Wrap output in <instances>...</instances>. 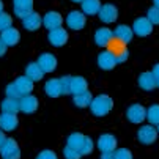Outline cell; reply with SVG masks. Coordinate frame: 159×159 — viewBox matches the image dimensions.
<instances>
[{
  "label": "cell",
  "instance_id": "1",
  "mask_svg": "<svg viewBox=\"0 0 159 159\" xmlns=\"http://www.w3.org/2000/svg\"><path fill=\"white\" fill-rule=\"evenodd\" d=\"M106 51L115 57L117 63H123L128 60L129 57V49H128V43H125L123 39L117 38V36H112L109 39V43L106 44Z\"/></svg>",
  "mask_w": 159,
  "mask_h": 159
},
{
  "label": "cell",
  "instance_id": "2",
  "mask_svg": "<svg viewBox=\"0 0 159 159\" xmlns=\"http://www.w3.org/2000/svg\"><path fill=\"white\" fill-rule=\"evenodd\" d=\"M90 110H92L93 115L96 117H104L107 115V113L112 110L113 107V99L107 95H98L96 98L92 99V102H90Z\"/></svg>",
  "mask_w": 159,
  "mask_h": 159
},
{
  "label": "cell",
  "instance_id": "3",
  "mask_svg": "<svg viewBox=\"0 0 159 159\" xmlns=\"http://www.w3.org/2000/svg\"><path fill=\"white\" fill-rule=\"evenodd\" d=\"M0 154L3 159H20V148L14 139L7 137L3 145L0 147Z\"/></svg>",
  "mask_w": 159,
  "mask_h": 159
},
{
  "label": "cell",
  "instance_id": "4",
  "mask_svg": "<svg viewBox=\"0 0 159 159\" xmlns=\"http://www.w3.org/2000/svg\"><path fill=\"white\" fill-rule=\"evenodd\" d=\"M157 129L153 128V125H148V126H142L139 131H137V139L140 143L143 145H151L156 142V137H157Z\"/></svg>",
  "mask_w": 159,
  "mask_h": 159
},
{
  "label": "cell",
  "instance_id": "5",
  "mask_svg": "<svg viewBox=\"0 0 159 159\" xmlns=\"http://www.w3.org/2000/svg\"><path fill=\"white\" fill-rule=\"evenodd\" d=\"M126 117L131 123H135L139 125L142 123L145 118H147V109L140 104H132L128 110H126Z\"/></svg>",
  "mask_w": 159,
  "mask_h": 159
},
{
  "label": "cell",
  "instance_id": "6",
  "mask_svg": "<svg viewBox=\"0 0 159 159\" xmlns=\"http://www.w3.org/2000/svg\"><path fill=\"white\" fill-rule=\"evenodd\" d=\"M65 20H66V25L71 30H82L87 24V17L80 11H71Z\"/></svg>",
  "mask_w": 159,
  "mask_h": 159
},
{
  "label": "cell",
  "instance_id": "7",
  "mask_svg": "<svg viewBox=\"0 0 159 159\" xmlns=\"http://www.w3.org/2000/svg\"><path fill=\"white\" fill-rule=\"evenodd\" d=\"M132 32L137 36H148L153 32V24L147 17H137L132 24Z\"/></svg>",
  "mask_w": 159,
  "mask_h": 159
},
{
  "label": "cell",
  "instance_id": "8",
  "mask_svg": "<svg viewBox=\"0 0 159 159\" xmlns=\"http://www.w3.org/2000/svg\"><path fill=\"white\" fill-rule=\"evenodd\" d=\"M49 43L55 48H61L66 44L68 41V32L63 29V27H58V29H54V30H49Z\"/></svg>",
  "mask_w": 159,
  "mask_h": 159
},
{
  "label": "cell",
  "instance_id": "9",
  "mask_svg": "<svg viewBox=\"0 0 159 159\" xmlns=\"http://www.w3.org/2000/svg\"><path fill=\"white\" fill-rule=\"evenodd\" d=\"M63 24V17L60 13H55V11H49L44 14L43 17V25L46 27L48 30H54V29H58L61 27Z\"/></svg>",
  "mask_w": 159,
  "mask_h": 159
},
{
  "label": "cell",
  "instance_id": "10",
  "mask_svg": "<svg viewBox=\"0 0 159 159\" xmlns=\"http://www.w3.org/2000/svg\"><path fill=\"white\" fill-rule=\"evenodd\" d=\"M13 5L16 16L20 19H24L27 14L33 11V0H13Z\"/></svg>",
  "mask_w": 159,
  "mask_h": 159
},
{
  "label": "cell",
  "instance_id": "11",
  "mask_svg": "<svg viewBox=\"0 0 159 159\" xmlns=\"http://www.w3.org/2000/svg\"><path fill=\"white\" fill-rule=\"evenodd\" d=\"M39 68L44 71V74L46 73H52L55 68H57V58L52 55V54H41L38 57V61Z\"/></svg>",
  "mask_w": 159,
  "mask_h": 159
},
{
  "label": "cell",
  "instance_id": "12",
  "mask_svg": "<svg viewBox=\"0 0 159 159\" xmlns=\"http://www.w3.org/2000/svg\"><path fill=\"white\" fill-rule=\"evenodd\" d=\"M98 14H99V19L102 22H106V24H112V22H115V19L118 16V10L113 5H110V3H106V5L101 7Z\"/></svg>",
  "mask_w": 159,
  "mask_h": 159
},
{
  "label": "cell",
  "instance_id": "13",
  "mask_svg": "<svg viewBox=\"0 0 159 159\" xmlns=\"http://www.w3.org/2000/svg\"><path fill=\"white\" fill-rule=\"evenodd\" d=\"M22 25H24L27 30H30V32H35V30H38L43 25V17L36 11H32L30 14H27L24 19H22Z\"/></svg>",
  "mask_w": 159,
  "mask_h": 159
},
{
  "label": "cell",
  "instance_id": "14",
  "mask_svg": "<svg viewBox=\"0 0 159 159\" xmlns=\"http://www.w3.org/2000/svg\"><path fill=\"white\" fill-rule=\"evenodd\" d=\"M98 148L104 153V151H115L117 150V139L112 134H102L98 139Z\"/></svg>",
  "mask_w": 159,
  "mask_h": 159
},
{
  "label": "cell",
  "instance_id": "15",
  "mask_svg": "<svg viewBox=\"0 0 159 159\" xmlns=\"http://www.w3.org/2000/svg\"><path fill=\"white\" fill-rule=\"evenodd\" d=\"M19 107L24 113H33L38 109V99L33 95H25L19 99Z\"/></svg>",
  "mask_w": 159,
  "mask_h": 159
},
{
  "label": "cell",
  "instance_id": "16",
  "mask_svg": "<svg viewBox=\"0 0 159 159\" xmlns=\"http://www.w3.org/2000/svg\"><path fill=\"white\" fill-rule=\"evenodd\" d=\"M17 128V117L16 113H3L0 115V129L2 131H14Z\"/></svg>",
  "mask_w": 159,
  "mask_h": 159
},
{
  "label": "cell",
  "instance_id": "17",
  "mask_svg": "<svg viewBox=\"0 0 159 159\" xmlns=\"http://www.w3.org/2000/svg\"><path fill=\"white\" fill-rule=\"evenodd\" d=\"M98 65H99L101 70L110 71V70H113V68H115L117 60H115V57H113V55H110L107 51H102V52L98 55Z\"/></svg>",
  "mask_w": 159,
  "mask_h": 159
},
{
  "label": "cell",
  "instance_id": "18",
  "mask_svg": "<svg viewBox=\"0 0 159 159\" xmlns=\"http://www.w3.org/2000/svg\"><path fill=\"white\" fill-rule=\"evenodd\" d=\"M0 39H2L7 46L10 48V46H16V44L19 43V39H20V35H19V32H17V29H13V27H10V29H7L5 32H2L0 33Z\"/></svg>",
  "mask_w": 159,
  "mask_h": 159
},
{
  "label": "cell",
  "instance_id": "19",
  "mask_svg": "<svg viewBox=\"0 0 159 159\" xmlns=\"http://www.w3.org/2000/svg\"><path fill=\"white\" fill-rule=\"evenodd\" d=\"M139 87H140L142 90H147V92L156 88V77L153 76L151 71L142 73V74L139 76Z\"/></svg>",
  "mask_w": 159,
  "mask_h": 159
},
{
  "label": "cell",
  "instance_id": "20",
  "mask_svg": "<svg viewBox=\"0 0 159 159\" xmlns=\"http://www.w3.org/2000/svg\"><path fill=\"white\" fill-rule=\"evenodd\" d=\"M14 85L17 87V90L22 93V96L30 95L32 90H33V80H30L27 76H20L14 80Z\"/></svg>",
  "mask_w": 159,
  "mask_h": 159
},
{
  "label": "cell",
  "instance_id": "21",
  "mask_svg": "<svg viewBox=\"0 0 159 159\" xmlns=\"http://www.w3.org/2000/svg\"><path fill=\"white\" fill-rule=\"evenodd\" d=\"M46 95L51 98H58L61 96V85H60V79H49L44 85Z\"/></svg>",
  "mask_w": 159,
  "mask_h": 159
},
{
  "label": "cell",
  "instance_id": "22",
  "mask_svg": "<svg viewBox=\"0 0 159 159\" xmlns=\"http://www.w3.org/2000/svg\"><path fill=\"white\" fill-rule=\"evenodd\" d=\"M85 140H87V135H84V134H80V132H73L70 137H68L66 145L71 147V148H74V150H77V151L80 153V150H82Z\"/></svg>",
  "mask_w": 159,
  "mask_h": 159
},
{
  "label": "cell",
  "instance_id": "23",
  "mask_svg": "<svg viewBox=\"0 0 159 159\" xmlns=\"http://www.w3.org/2000/svg\"><path fill=\"white\" fill-rule=\"evenodd\" d=\"M25 76L30 79V80H33V82H38V80H41L43 79V76H44V71L39 68V65L35 61V63H30V65H27V68H25Z\"/></svg>",
  "mask_w": 159,
  "mask_h": 159
},
{
  "label": "cell",
  "instance_id": "24",
  "mask_svg": "<svg viewBox=\"0 0 159 159\" xmlns=\"http://www.w3.org/2000/svg\"><path fill=\"white\" fill-rule=\"evenodd\" d=\"M113 36V30L110 29H98L95 33V43L101 48H106V44L109 43V39Z\"/></svg>",
  "mask_w": 159,
  "mask_h": 159
},
{
  "label": "cell",
  "instance_id": "25",
  "mask_svg": "<svg viewBox=\"0 0 159 159\" xmlns=\"http://www.w3.org/2000/svg\"><path fill=\"white\" fill-rule=\"evenodd\" d=\"M80 5H82L84 14H88V16L98 14L99 10H101V2H99V0H84Z\"/></svg>",
  "mask_w": 159,
  "mask_h": 159
},
{
  "label": "cell",
  "instance_id": "26",
  "mask_svg": "<svg viewBox=\"0 0 159 159\" xmlns=\"http://www.w3.org/2000/svg\"><path fill=\"white\" fill-rule=\"evenodd\" d=\"M88 90V84L84 77L80 76H76L73 77L71 80V95H79V93H84Z\"/></svg>",
  "mask_w": 159,
  "mask_h": 159
},
{
  "label": "cell",
  "instance_id": "27",
  "mask_svg": "<svg viewBox=\"0 0 159 159\" xmlns=\"http://www.w3.org/2000/svg\"><path fill=\"white\" fill-rule=\"evenodd\" d=\"M132 35H134L132 29H131L129 25H125V24L118 25L115 30H113V36H117V38L123 39L125 43H129V41L132 39Z\"/></svg>",
  "mask_w": 159,
  "mask_h": 159
},
{
  "label": "cell",
  "instance_id": "28",
  "mask_svg": "<svg viewBox=\"0 0 159 159\" xmlns=\"http://www.w3.org/2000/svg\"><path fill=\"white\" fill-rule=\"evenodd\" d=\"M3 113H17L20 110L19 107V99H13V98H5L0 104Z\"/></svg>",
  "mask_w": 159,
  "mask_h": 159
},
{
  "label": "cell",
  "instance_id": "29",
  "mask_svg": "<svg viewBox=\"0 0 159 159\" xmlns=\"http://www.w3.org/2000/svg\"><path fill=\"white\" fill-rule=\"evenodd\" d=\"M92 99H93V96H92V93H90L88 90H87V92H84V93L74 95V104H76L77 107H80V109L88 107L90 102H92Z\"/></svg>",
  "mask_w": 159,
  "mask_h": 159
},
{
  "label": "cell",
  "instance_id": "30",
  "mask_svg": "<svg viewBox=\"0 0 159 159\" xmlns=\"http://www.w3.org/2000/svg\"><path fill=\"white\" fill-rule=\"evenodd\" d=\"M147 120L150 121V125H159V104H153L147 110Z\"/></svg>",
  "mask_w": 159,
  "mask_h": 159
},
{
  "label": "cell",
  "instance_id": "31",
  "mask_svg": "<svg viewBox=\"0 0 159 159\" xmlns=\"http://www.w3.org/2000/svg\"><path fill=\"white\" fill-rule=\"evenodd\" d=\"M5 95H7V98H13V99H20V98H22V93L17 90V87L14 85V82L7 85V88H5Z\"/></svg>",
  "mask_w": 159,
  "mask_h": 159
},
{
  "label": "cell",
  "instance_id": "32",
  "mask_svg": "<svg viewBox=\"0 0 159 159\" xmlns=\"http://www.w3.org/2000/svg\"><path fill=\"white\" fill-rule=\"evenodd\" d=\"M71 80H73V76H63V77H60L61 95H71Z\"/></svg>",
  "mask_w": 159,
  "mask_h": 159
},
{
  "label": "cell",
  "instance_id": "33",
  "mask_svg": "<svg viewBox=\"0 0 159 159\" xmlns=\"http://www.w3.org/2000/svg\"><path fill=\"white\" fill-rule=\"evenodd\" d=\"M11 25H13V17L7 13H0V33L10 29Z\"/></svg>",
  "mask_w": 159,
  "mask_h": 159
},
{
  "label": "cell",
  "instance_id": "34",
  "mask_svg": "<svg viewBox=\"0 0 159 159\" xmlns=\"http://www.w3.org/2000/svg\"><path fill=\"white\" fill-rule=\"evenodd\" d=\"M147 19L153 25H159V8H156V7L150 8L148 13H147Z\"/></svg>",
  "mask_w": 159,
  "mask_h": 159
},
{
  "label": "cell",
  "instance_id": "35",
  "mask_svg": "<svg viewBox=\"0 0 159 159\" xmlns=\"http://www.w3.org/2000/svg\"><path fill=\"white\" fill-rule=\"evenodd\" d=\"M63 156H65V159H80L82 156H80V153L77 151V150H74V148H71V147H65L63 148Z\"/></svg>",
  "mask_w": 159,
  "mask_h": 159
},
{
  "label": "cell",
  "instance_id": "36",
  "mask_svg": "<svg viewBox=\"0 0 159 159\" xmlns=\"http://www.w3.org/2000/svg\"><path fill=\"white\" fill-rule=\"evenodd\" d=\"M113 157L115 159H132V153L128 148H117L113 151Z\"/></svg>",
  "mask_w": 159,
  "mask_h": 159
},
{
  "label": "cell",
  "instance_id": "37",
  "mask_svg": "<svg viewBox=\"0 0 159 159\" xmlns=\"http://www.w3.org/2000/svg\"><path fill=\"white\" fill-rule=\"evenodd\" d=\"M92 151H93V140L90 139V137H87V140H85V143H84V147L80 150V156H87V154H90Z\"/></svg>",
  "mask_w": 159,
  "mask_h": 159
},
{
  "label": "cell",
  "instance_id": "38",
  "mask_svg": "<svg viewBox=\"0 0 159 159\" xmlns=\"http://www.w3.org/2000/svg\"><path fill=\"white\" fill-rule=\"evenodd\" d=\"M36 159H57V154H55L52 150H43V151L36 156Z\"/></svg>",
  "mask_w": 159,
  "mask_h": 159
},
{
  "label": "cell",
  "instance_id": "39",
  "mask_svg": "<svg viewBox=\"0 0 159 159\" xmlns=\"http://www.w3.org/2000/svg\"><path fill=\"white\" fill-rule=\"evenodd\" d=\"M101 159H115L113 157V151H104L101 154Z\"/></svg>",
  "mask_w": 159,
  "mask_h": 159
},
{
  "label": "cell",
  "instance_id": "40",
  "mask_svg": "<svg viewBox=\"0 0 159 159\" xmlns=\"http://www.w3.org/2000/svg\"><path fill=\"white\" fill-rule=\"evenodd\" d=\"M7 49H8V46H7V44H5L2 39H0V57H2V55H5Z\"/></svg>",
  "mask_w": 159,
  "mask_h": 159
},
{
  "label": "cell",
  "instance_id": "41",
  "mask_svg": "<svg viewBox=\"0 0 159 159\" xmlns=\"http://www.w3.org/2000/svg\"><path fill=\"white\" fill-rule=\"evenodd\" d=\"M151 73H153V76L156 77V80H159V63H156V65L153 66V71H151Z\"/></svg>",
  "mask_w": 159,
  "mask_h": 159
},
{
  "label": "cell",
  "instance_id": "42",
  "mask_svg": "<svg viewBox=\"0 0 159 159\" xmlns=\"http://www.w3.org/2000/svg\"><path fill=\"white\" fill-rule=\"evenodd\" d=\"M7 140V137H5V132L3 131H0V147L3 145V142Z\"/></svg>",
  "mask_w": 159,
  "mask_h": 159
},
{
  "label": "cell",
  "instance_id": "43",
  "mask_svg": "<svg viewBox=\"0 0 159 159\" xmlns=\"http://www.w3.org/2000/svg\"><path fill=\"white\" fill-rule=\"evenodd\" d=\"M153 3H154L156 8H159V0H153Z\"/></svg>",
  "mask_w": 159,
  "mask_h": 159
},
{
  "label": "cell",
  "instance_id": "44",
  "mask_svg": "<svg viewBox=\"0 0 159 159\" xmlns=\"http://www.w3.org/2000/svg\"><path fill=\"white\" fill-rule=\"evenodd\" d=\"M0 13H3V3H2V0H0Z\"/></svg>",
  "mask_w": 159,
  "mask_h": 159
},
{
  "label": "cell",
  "instance_id": "45",
  "mask_svg": "<svg viewBox=\"0 0 159 159\" xmlns=\"http://www.w3.org/2000/svg\"><path fill=\"white\" fill-rule=\"evenodd\" d=\"M73 2H77V3H82V2H84V0H73Z\"/></svg>",
  "mask_w": 159,
  "mask_h": 159
},
{
  "label": "cell",
  "instance_id": "46",
  "mask_svg": "<svg viewBox=\"0 0 159 159\" xmlns=\"http://www.w3.org/2000/svg\"><path fill=\"white\" fill-rule=\"evenodd\" d=\"M156 87H157V88H159V80H156Z\"/></svg>",
  "mask_w": 159,
  "mask_h": 159
},
{
  "label": "cell",
  "instance_id": "47",
  "mask_svg": "<svg viewBox=\"0 0 159 159\" xmlns=\"http://www.w3.org/2000/svg\"><path fill=\"white\" fill-rule=\"evenodd\" d=\"M156 129H157V134H159V125H157V128H156Z\"/></svg>",
  "mask_w": 159,
  "mask_h": 159
}]
</instances>
